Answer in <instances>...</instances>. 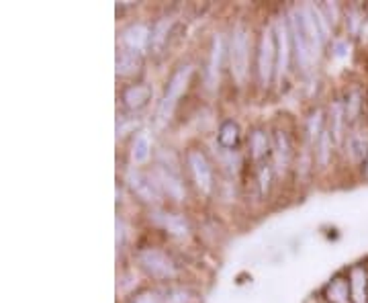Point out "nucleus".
Instances as JSON below:
<instances>
[{"mask_svg":"<svg viewBox=\"0 0 368 303\" xmlns=\"http://www.w3.org/2000/svg\"><path fill=\"white\" fill-rule=\"evenodd\" d=\"M229 64H231V76L235 78V82L243 84L248 76V64H250V35L243 27H237L231 35Z\"/></svg>","mask_w":368,"mask_h":303,"instance_id":"nucleus-1","label":"nucleus"},{"mask_svg":"<svg viewBox=\"0 0 368 303\" xmlns=\"http://www.w3.org/2000/svg\"><path fill=\"white\" fill-rule=\"evenodd\" d=\"M140 264L146 269L153 279L166 281V279H172L176 275L174 262L164 252H160L155 248H146V250L140 252Z\"/></svg>","mask_w":368,"mask_h":303,"instance_id":"nucleus-2","label":"nucleus"},{"mask_svg":"<svg viewBox=\"0 0 368 303\" xmlns=\"http://www.w3.org/2000/svg\"><path fill=\"white\" fill-rule=\"evenodd\" d=\"M274 68H277V35L270 29H264L260 41V54H258V74L264 86L270 82Z\"/></svg>","mask_w":368,"mask_h":303,"instance_id":"nucleus-3","label":"nucleus"},{"mask_svg":"<svg viewBox=\"0 0 368 303\" xmlns=\"http://www.w3.org/2000/svg\"><path fill=\"white\" fill-rule=\"evenodd\" d=\"M186 160H188V166H191V172H193V176H195L197 187H199L205 195H209V193L213 191V170H211V166H209L205 154L201 150H191L188 152V156H186Z\"/></svg>","mask_w":368,"mask_h":303,"instance_id":"nucleus-4","label":"nucleus"},{"mask_svg":"<svg viewBox=\"0 0 368 303\" xmlns=\"http://www.w3.org/2000/svg\"><path fill=\"white\" fill-rule=\"evenodd\" d=\"M299 12V19H301V27H303V33H305V37H307V43H309V48H311V52H313V58L321 52V45H323V33H321V29H319V25H317V21H315V14H313V6H305V8H301V10H296Z\"/></svg>","mask_w":368,"mask_h":303,"instance_id":"nucleus-5","label":"nucleus"},{"mask_svg":"<svg viewBox=\"0 0 368 303\" xmlns=\"http://www.w3.org/2000/svg\"><path fill=\"white\" fill-rule=\"evenodd\" d=\"M289 29H291V39H293V50L294 56H296V62H299L301 68H307L309 62L313 60V52H311V48H309V43H307L305 33H303L299 12H293V14H291V25H289Z\"/></svg>","mask_w":368,"mask_h":303,"instance_id":"nucleus-6","label":"nucleus"},{"mask_svg":"<svg viewBox=\"0 0 368 303\" xmlns=\"http://www.w3.org/2000/svg\"><path fill=\"white\" fill-rule=\"evenodd\" d=\"M291 45H293V39H291V29L287 23L281 21L279 29H277V70L279 74H287L289 70V64H291Z\"/></svg>","mask_w":368,"mask_h":303,"instance_id":"nucleus-7","label":"nucleus"},{"mask_svg":"<svg viewBox=\"0 0 368 303\" xmlns=\"http://www.w3.org/2000/svg\"><path fill=\"white\" fill-rule=\"evenodd\" d=\"M127 180H129V187L133 189V193H136L142 201L155 203V201L160 199L158 185H155L149 176H146L144 172H140V170H129Z\"/></svg>","mask_w":368,"mask_h":303,"instance_id":"nucleus-8","label":"nucleus"},{"mask_svg":"<svg viewBox=\"0 0 368 303\" xmlns=\"http://www.w3.org/2000/svg\"><path fill=\"white\" fill-rule=\"evenodd\" d=\"M123 43L127 45V50L142 54L147 45L151 43V31L144 23H133L123 31Z\"/></svg>","mask_w":368,"mask_h":303,"instance_id":"nucleus-9","label":"nucleus"},{"mask_svg":"<svg viewBox=\"0 0 368 303\" xmlns=\"http://www.w3.org/2000/svg\"><path fill=\"white\" fill-rule=\"evenodd\" d=\"M329 134H332V138H334V144L336 146H340V144H344L346 142V138H344V129H346V123H348V117H346V109H344V103L342 101H334L332 103V107H329Z\"/></svg>","mask_w":368,"mask_h":303,"instance_id":"nucleus-10","label":"nucleus"},{"mask_svg":"<svg viewBox=\"0 0 368 303\" xmlns=\"http://www.w3.org/2000/svg\"><path fill=\"white\" fill-rule=\"evenodd\" d=\"M272 156H274V168L277 172H285L291 166V142L285 132L277 129L272 134Z\"/></svg>","mask_w":368,"mask_h":303,"instance_id":"nucleus-11","label":"nucleus"},{"mask_svg":"<svg viewBox=\"0 0 368 303\" xmlns=\"http://www.w3.org/2000/svg\"><path fill=\"white\" fill-rule=\"evenodd\" d=\"M191 76H193V66H182V68H178L172 78H170V82H168V88H166V96H164V105H168V107H172L174 105V101L184 92V88L188 86V82H191Z\"/></svg>","mask_w":368,"mask_h":303,"instance_id":"nucleus-12","label":"nucleus"},{"mask_svg":"<svg viewBox=\"0 0 368 303\" xmlns=\"http://www.w3.org/2000/svg\"><path fill=\"white\" fill-rule=\"evenodd\" d=\"M344 144H346V148H348V156H350L352 162H356V164H365V162H367L368 136L362 132V129L354 127L352 134H348V138H346Z\"/></svg>","mask_w":368,"mask_h":303,"instance_id":"nucleus-13","label":"nucleus"},{"mask_svg":"<svg viewBox=\"0 0 368 303\" xmlns=\"http://www.w3.org/2000/svg\"><path fill=\"white\" fill-rule=\"evenodd\" d=\"M158 187H162V189L168 193V197H172L174 201H182L184 195H186L182 180H180L170 168L158 170Z\"/></svg>","mask_w":368,"mask_h":303,"instance_id":"nucleus-14","label":"nucleus"},{"mask_svg":"<svg viewBox=\"0 0 368 303\" xmlns=\"http://www.w3.org/2000/svg\"><path fill=\"white\" fill-rule=\"evenodd\" d=\"M248 148H250V158L254 162H264V158L270 154V140H268V134L264 129H254L248 138Z\"/></svg>","mask_w":368,"mask_h":303,"instance_id":"nucleus-15","label":"nucleus"},{"mask_svg":"<svg viewBox=\"0 0 368 303\" xmlns=\"http://www.w3.org/2000/svg\"><path fill=\"white\" fill-rule=\"evenodd\" d=\"M350 291H352V303H368V275L362 267H354L348 275Z\"/></svg>","mask_w":368,"mask_h":303,"instance_id":"nucleus-16","label":"nucleus"},{"mask_svg":"<svg viewBox=\"0 0 368 303\" xmlns=\"http://www.w3.org/2000/svg\"><path fill=\"white\" fill-rule=\"evenodd\" d=\"M149 98H151V88L144 84V82H140V84H131V86H127L125 90H123V103L129 107V109H142V107H146L147 103H149Z\"/></svg>","mask_w":368,"mask_h":303,"instance_id":"nucleus-17","label":"nucleus"},{"mask_svg":"<svg viewBox=\"0 0 368 303\" xmlns=\"http://www.w3.org/2000/svg\"><path fill=\"white\" fill-rule=\"evenodd\" d=\"M325 297L329 303H352V291H350V281L336 277L327 287H325Z\"/></svg>","mask_w":368,"mask_h":303,"instance_id":"nucleus-18","label":"nucleus"},{"mask_svg":"<svg viewBox=\"0 0 368 303\" xmlns=\"http://www.w3.org/2000/svg\"><path fill=\"white\" fill-rule=\"evenodd\" d=\"M142 68V54L131 50H121L117 54V74L129 76L136 74Z\"/></svg>","mask_w":368,"mask_h":303,"instance_id":"nucleus-19","label":"nucleus"},{"mask_svg":"<svg viewBox=\"0 0 368 303\" xmlns=\"http://www.w3.org/2000/svg\"><path fill=\"white\" fill-rule=\"evenodd\" d=\"M221 56H223V39H221V35H217V37L213 39L211 58H209V68H207V80H209V86H215V84H217V80H219Z\"/></svg>","mask_w":368,"mask_h":303,"instance_id":"nucleus-20","label":"nucleus"},{"mask_svg":"<svg viewBox=\"0 0 368 303\" xmlns=\"http://www.w3.org/2000/svg\"><path fill=\"white\" fill-rule=\"evenodd\" d=\"M217 140H219L221 148H225V150L235 148L237 142H239V127H237V123L231 121V119L225 121V123L219 127V136H217Z\"/></svg>","mask_w":368,"mask_h":303,"instance_id":"nucleus-21","label":"nucleus"},{"mask_svg":"<svg viewBox=\"0 0 368 303\" xmlns=\"http://www.w3.org/2000/svg\"><path fill=\"white\" fill-rule=\"evenodd\" d=\"M158 222L164 226V229H168V231L174 233V236H184V233L188 231L186 222H184L180 216H174V213H160Z\"/></svg>","mask_w":368,"mask_h":303,"instance_id":"nucleus-22","label":"nucleus"},{"mask_svg":"<svg viewBox=\"0 0 368 303\" xmlns=\"http://www.w3.org/2000/svg\"><path fill=\"white\" fill-rule=\"evenodd\" d=\"M149 152H151V142H149V136L146 132L138 134L133 146H131V156L138 164H144L147 158H149Z\"/></svg>","mask_w":368,"mask_h":303,"instance_id":"nucleus-23","label":"nucleus"},{"mask_svg":"<svg viewBox=\"0 0 368 303\" xmlns=\"http://www.w3.org/2000/svg\"><path fill=\"white\" fill-rule=\"evenodd\" d=\"M344 109H346L348 121H356L358 115H360V111H362V94H360L358 90H352V92L346 96Z\"/></svg>","mask_w":368,"mask_h":303,"instance_id":"nucleus-24","label":"nucleus"},{"mask_svg":"<svg viewBox=\"0 0 368 303\" xmlns=\"http://www.w3.org/2000/svg\"><path fill=\"white\" fill-rule=\"evenodd\" d=\"M332 148H334V138L329 134V129H323L319 142H317V158H319V164L325 166L332 158Z\"/></svg>","mask_w":368,"mask_h":303,"instance_id":"nucleus-25","label":"nucleus"},{"mask_svg":"<svg viewBox=\"0 0 368 303\" xmlns=\"http://www.w3.org/2000/svg\"><path fill=\"white\" fill-rule=\"evenodd\" d=\"M168 29H170V23H168V21H160V23L151 29V48H153V50H160V48H162V43L166 41Z\"/></svg>","mask_w":368,"mask_h":303,"instance_id":"nucleus-26","label":"nucleus"},{"mask_svg":"<svg viewBox=\"0 0 368 303\" xmlns=\"http://www.w3.org/2000/svg\"><path fill=\"white\" fill-rule=\"evenodd\" d=\"M270 178H272V166L262 162L260 168H258V182H260V191L262 193H268L270 189Z\"/></svg>","mask_w":368,"mask_h":303,"instance_id":"nucleus-27","label":"nucleus"},{"mask_svg":"<svg viewBox=\"0 0 368 303\" xmlns=\"http://www.w3.org/2000/svg\"><path fill=\"white\" fill-rule=\"evenodd\" d=\"M321 134H323V129H321V111H315V115H311V119H309V138H311V142H319V138H321Z\"/></svg>","mask_w":368,"mask_h":303,"instance_id":"nucleus-28","label":"nucleus"},{"mask_svg":"<svg viewBox=\"0 0 368 303\" xmlns=\"http://www.w3.org/2000/svg\"><path fill=\"white\" fill-rule=\"evenodd\" d=\"M136 303H158V297H155V293H142L138 300H136Z\"/></svg>","mask_w":368,"mask_h":303,"instance_id":"nucleus-29","label":"nucleus"},{"mask_svg":"<svg viewBox=\"0 0 368 303\" xmlns=\"http://www.w3.org/2000/svg\"><path fill=\"white\" fill-rule=\"evenodd\" d=\"M365 170H367V174H368V160L365 162Z\"/></svg>","mask_w":368,"mask_h":303,"instance_id":"nucleus-30","label":"nucleus"}]
</instances>
